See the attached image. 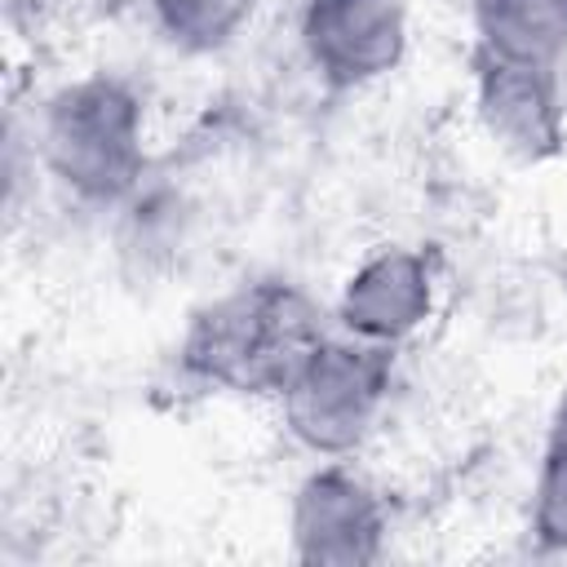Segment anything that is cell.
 <instances>
[{"mask_svg": "<svg viewBox=\"0 0 567 567\" xmlns=\"http://www.w3.org/2000/svg\"><path fill=\"white\" fill-rule=\"evenodd\" d=\"M474 115L487 142L518 164H545L567 146V97L554 66L474 53Z\"/></svg>", "mask_w": 567, "mask_h": 567, "instance_id": "7", "label": "cell"}, {"mask_svg": "<svg viewBox=\"0 0 567 567\" xmlns=\"http://www.w3.org/2000/svg\"><path fill=\"white\" fill-rule=\"evenodd\" d=\"M390 509L368 474L350 456L319 461L292 492L288 545L297 563L319 567H368L385 554Z\"/></svg>", "mask_w": 567, "mask_h": 567, "instance_id": "4", "label": "cell"}, {"mask_svg": "<svg viewBox=\"0 0 567 567\" xmlns=\"http://www.w3.org/2000/svg\"><path fill=\"white\" fill-rule=\"evenodd\" d=\"M328 332L332 323L306 288L288 279H252L190 315L177 341V368L217 394L279 399Z\"/></svg>", "mask_w": 567, "mask_h": 567, "instance_id": "1", "label": "cell"}, {"mask_svg": "<svg viewBox=\"0 0 567 567\" xmlns=\"http://www.w3.org/2000/svg\"><path fill=\"white\" fill-rule=\"evenodd\" d=\"M297 40L328 89H368L408 58V0H306Z\"/></svg>", "mask_w": 567, "mask_h": 567, "instance_id": "5", "label": "cell"}, {"mask_svg": "<svg viewBox=\"0 0 567 567\" xmlns=\"http://www.w3.org/2000/svg\"><path fill=\"white\" fill-rule=\"evenodd\" d=\"M439 306V275L421 248L385 244L372 248L341 284L332 306V328L399 350L412 341Z\"/></svg>", "mask_w": 567, "mask_h": 567, "instance_id": "6", "label": "cell"}, {"mask_svg": "<svg viewBox=\"0 0 567 567\" xmlns=\"http://www.w3.org/2000/svg\"><path fill=\"white\" fill-rule=\"evenodd\" d=\"M474 53L523 66L567 58V0H474Z\"/></svg>", "mask_w": 567, "mask_h": 567, "instance_id": "8", "label": "cell"}, {"mask_svg": "<svg viewBox=\"0 0 567 567\" xmlns=\"http://www.w3.org/2000/svg\"><path fill=\"white\" fill-rule=\"evenodd\" d=\"M532 540L545 554H567V394L558 399L532 483Z\"/></svg>", "mask_w": 567, "mask_h": 567, "instance_id": "10", "label": "cell"}, {"mask_svg": "<svg viewBox=\"0 0 567 567\" xmlns=\"http://www.w3.org/2000/svg\"><path fill=\"white\" fill-rule=\"evenodd\" d=\"M44 173L89 208L124 204L146 177V102L111 71L66 80L40 111Z\"/></svg>", "mask_w": 567, "mask_h": 567, "instance_id": "2", "label": "cell"}, {"mask_svg": "<svg viewBox=\"0 0 567 567\" xmlns=\"http://www.w3.org/2000/svg\"><path fill=\"white\" fill-rule=\"evenodd\" d=\"M394 390V350L332 328L279 394L284 430L315 456H354L381 425Z\"/></svg>", "mask_w": 567, "mask_h": 567, "instance_id": "3", "label": "cell"}, {"mask_svg": "<svg viewBox=\"0 0 567 567\" xmlns=\"http://www.w3.org/2000/svg\"><path fill=\"white\" fill-rule=\"evenodd\" d=\"M257 4L261 0H146L164 44L190 58H208L235 44L244 27L257 18Z\"/></svg>", "mask_w": 567, "mask_h": 567, "instance_id": "9", "label": "cell"}]
</instances>
